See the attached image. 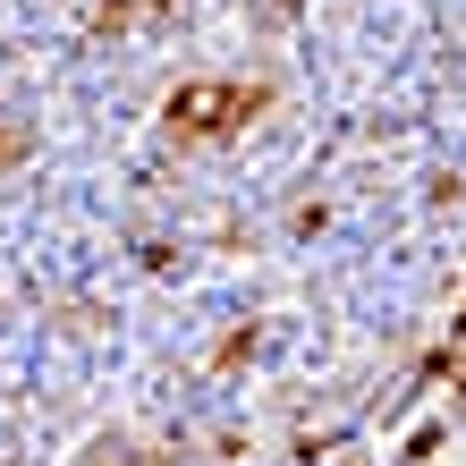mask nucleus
Masks as SVG:
<instances>
[{"mask_svg":"<svg viewBox=\"0 0 466 466\" xmlns=\"http://www.w3.org/2000/svg\"><path fill=\"white\" fill-rule=\"evenodd\" d=\"M170 111H178V127H238L246 111H255V94H238V86H187Z\"/></svg>","mask_w":466,"mask_h":466,"instance_id":"f257e3e1","label":"nucleus"}]
</instances>
